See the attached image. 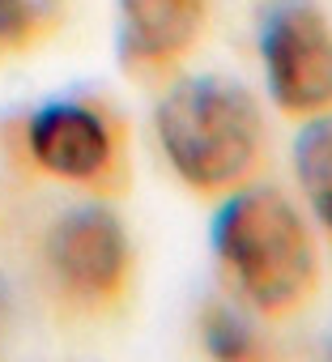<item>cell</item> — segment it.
<instances>
[{
    "label": "cell",
    "mask_w": 332,
    "mask_h": 362,
    "mask_svg": "<svg viewBox=\"0 0 332 362\" xmlns=\"http://www.w3.org/2000/svg\"><path fill=\"white\" fill-rule=\"evenodd\" d=\"M158 145L196 197H230L268 166V128L247 86L230 77H179L153 111Z\"/></svg>",
    "instance_id": "obj_1"
},
{
    "label": "cell",
    "mask_w": 332,
    "mask_h": 362,
    "mask_svg": "<svg viewBox=\"0 0 332 362\" xmlns=\"http://www.w3.org/2000/svg\"><path fill=\"white\" fill-rule=\"evenodd\" d=\"M213 252L239 298L264 320H285L307 307L319 281V260L302 214L264 184L222 197L213 218Z\"/></svg>",
    "instance_id": "obj_2"
},
{
    "label": "cell",
    "mask_w": 332,
    "mask_h": 362,
    "mask_svg": "<svg viewBox=\"0 0 332 362\" xmlns=\"http://www.w3.org/2000/svg\"><path fill=\"white\" fill-rule=\"evenodd\" d=\"M22 149L47 179L85 188L94 197H119L128 188V128L102 103H43L22 124Z\"/></svg>",
    "instance_id": "obj_3"
},
{
    "label": "cell",
    "mask_w": 332,
    "mask_h": 362,
    "mask_svg": "<svg viewBox=\"0 0 332 362\" xmlns=\"http://www.w3.org/2000/svg\"><path fill=\"white\" fill-rule=\"evenodd\" d=\"M43 269L60 303L85 315L115 311L132 277V247L124 222L107 205H77L60 214L43 235Z\"/></svg>",
    "instance_id": "obj_4"
},
{
    "label": "cell",
    "mask_w": 332,
    "mask_h": 362,
    "mask_svg": "<svg viewBox=\"0 0 332 362\" xmlns=\"http://www.w3.org/2000/svg\"><path fill=\"white\" fill-rule=\"evenodd\" d=\"M268 98L290 119L332 111V26L311 0H277L260 22Z\"/></svg>",
    "instance_id": "obj_5"
},
{
    "label": "cell",
    "mask_w": 332,
    "mask_h": 362,
    "mask_svg": "<svg viewBox=\"0 0 332 362\" xmlns=\"http://www.w3.org/2000/svg\"><path fill=\"white\" fill-rule=\"evenodd\" d=\"M209 0H119V60L136 77H166L205 35Z\"/></svg>",
    "instance_id": "obj_6"
},
{
    "label": "cell",
    "mask_w": 332,
    "mask_h": 362,
    "mask_svg": "<svg viewBox=\"0 0 332 362\" xmlns=\"http://www.w3.org/2000/svg\"><path fill=\"white\" fill-rule=\"evenodd\" d=\"M294 170H298L307 209L332 239V111L302 119V132L294 141Z\"/></svg>",
    "instance_id": "obj_7"
},
{
    "label": "cell",
    "mask_w": 332,
    "mask_h": 362,
    "mask_svg": "<svg viewBox=\"0 0 332 362\" xmlns=\"http://www.w3.org/2000/svg\"><path fill=\"white\" fill-rule=\"evenodd\" d=\"M64 22V0H0V56L43 43Z\"/></svg>",
    "instance_id": "obj_8"
},
{
    "label": "cell",
    "mask_w": 332,
    "mask_h": 362,
    "mask_svg": "<svg viewBox=\"0 0 332 362\" xmlns=\"http://www.w3.org/2000/svg\"><path fill=\"white\" fill-rule=\"evenodd\" d=\"M201 337H205V349H209L213 358L239 362V358H256V354H260L251 324H247L235 307H209L205 320H201Z\"/></svg>",
    "instance_id": "obj_9"
}]
</instances>
